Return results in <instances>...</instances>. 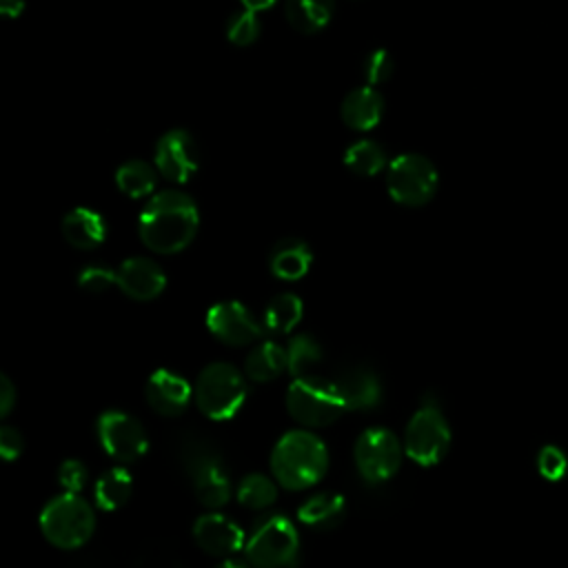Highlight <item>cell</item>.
Segmentation results:
<instances>
[{
	"label": "cell",
	"mask_w": 568,
	"mask_h": 568,
	"mask_svg": "<svg viewBox=\"0 0 568 568\" xmlns=\"http://www.w3.org/2000/svg\"><path fill=\"white\" fill-rule=\"evenodd\" d=\"M200 224L195 202L180 191L155 193L140 213L138 231L144 246L160 255H173L184 251Z\"/></svg>",
	"instance_id": "1"
},
{
	"label": "cell",
	"mask_w": 568,
	"mask_h": 568,
	"mask_svg": "<svg viewBox=\"0 0 568 568\" xmlns=\"http://www.w3.org/2000/svg\"><path fill=\"white\" fill-rule=\"evenodd\" d=\"M328 470V448L311 430L284 433L271 453V473L288 490L315 486Z\"/></svg>",
	"instance_id": "2"
},
{
	"label": "cell",
	"mask_w": 568,
	"mask_h": 568,
	"mask_svg": "<svg viewBox=\"0 0 568 568\" xmlns=\"http://www.w3.org/2000/svg\"><path fill=\"white\" fill-rule=\"evenodd\" d=\"M38 524L51 546L75 550L91 539L95 530V513L80 493L64 490L44 504Z\"/></svg>",
	"instance_id": "3"
},
{
	"label": "cell",
	"mask_w": 568,
	"mask_h": 568,
	"mask_svg": "<svg viewBox=\"0 0 568 568\" xmlns=\"http://www.w3.org/2000/svg\"><path fill=\"white\" fill-rule=\"evenodd\" d=\"M288 415L306 428H324L346 410L337 382L317 375L295 377L286 390Z\"/></svg>",
	"instance_id": "4"
},
{
	"label": "cell",
	"mask_w": 568,
	"mask_h": 568,
	"mask_svg": "<svg viewBox=\"0 0 568 568\" xmlns=\"http://www.w3.org/2000/svg\"><path fill=\"white\" fill-rule=\"evenodd\" d=\"M246 399L244 375L226 364H206L195 379V406L200 413L213 422L233 419Z\"/></svg>",
	"instance_id": "5"
},
{
	"label": "cell",
	"mask_w": 568,
	"mask_h": 568,
	"mask_svg": "<svg viewBox=\"0 0 568 568\" xmlns=\"http://www.w3.org/2000/svg\"><path fill=\"white\" fill-rule=\"evenodd\" d=\"M244 552L253 568H288L300 555L297 528L286 517L273 515L253 530Z\"/></svg>",
	"instance_id": "6"
},
{
	"label": "cell",
	"mask_w": 568,
	"mask_h": 568,
	"mask_svg": "<svg viewBox=\"0 0 568 568\" xmlns=\"http://www.w3.org/2000/svg\"><path fill=\"white\" fill-rule=\"evenodd\" d=\"M437 169L419 153L397 155L386 171L388 195L404 206H424L437 193Z\"/></svg>",
	"instance_id": "7"
},
{
	"label": "cell",
	"mask_w": 568,
	"mask_h": 568,
	"mask_svg": "<svg viewBox=\"0 0 568 568\" xmlns=\"http://www.w3.org/2000/svg\"><path fill=\"white\" fill-rule=\"evenodd\" d=\"M450 448V426L435 404L415 410L404 433V453L419 466L439 464Z\"/></svg>",
	"instance_id": "8"
},
{
	"label": "cell",
	"mask_w": 568,
	"mask_h": 568,
	"mask_svg": "<svg viewBox=\"0 0 568 568\" xmlns=\"http://www.w3.org/2000/svg\"><path fill=\"white\" fill-rule=\"evenodd\" d=\"M402 457L404 446L388 428H366L355 442V466L368 484L388 481L399 470Z\"/></svg>",
	"instance_id": "9"
},
{
	"label": "cell",
	"mask_w": 568,
	"mask_h": 568,
	"mask_svg": "<svg viewBox=\"0 0 568 568\" xmlns=\"http://www.w3.org/2000/svg\"><path fill=\"white\" fill-rule=\"evenodd\" d=\"M95 433L102 450L118 462H138L149 450L144 426L124 410H104L98 417Z\"/></svg>",
	"instance_id": "10"
},
{
	"label": "cell",
	"mask_w": 568,
	"mask_h": 568,
	"mask_svg": "<svg viewBox=\"0 0 568 568\" xmlns=\"http://www.w3.org/2000/svg\"><path fill=\"white\" fill-rule=\"evenodd\" d=\"M209 333L229 346H246L262 337L264 326L237 300L217 302L206 313Z\"/></svg>",
	"instance_id": "11"
},
{
	"label": "cell",
	"mask_w": 568,
	"mask_h": 568,
	"mask_svg": "<svg viewBox=\"0 0 568 568\" xmlns=\"http://www.w3.org/2000/svg\"><path fill=\"white\" fill-rule=\"evenodd\" d=\"M155 166L169 182H186L197 171V146L189 131L173 129L158 140Z\"/></svg>",
	"instance_id": "12"
},
{
	"label": "cell",
	"mask_w": 568,
	"mask_h": 568,
	"mask_svg": "<svg viewBox=\"0 0 568 568\" xmlns=\"http://www.w3.org/2000/svg\"><path fill=\"white\" fill-rule=\"evenodd\" d=\"M115 286L135 302H151L164 293L166 275L149 257H129L115 268Z\"/></svg>",
	"instance_id": "13"
},
{
	"label": "cell",
	"mask_w": 568,
	"mask_h": 568,
	"mask_svg": "<svg viewBox=\"0 0 568 568\" xmlns=\"http://www.w3.org/2000/svg\"><path fill=\"white\" fill-rule=\"evenodd\" d=\"M195 544L213 557H231L246 546L244 530L222 513H204L193 524Z\"/></svg>",
	"instance_id": "14"
},
{
	"label": "cell",
	"mask_w": 568,
	"mask_h": 568,
	"mask_svg": "<svg viewBox=\"0 0 568 568\" xmlns=\"http://www.w3.org/2000/svg\"><path fill=\"white\" fill-rule=\"evenodd\" d=\"M186 468H189V475L193 481L195 497L204 508L217 510L229 501L231 481H229L222 464L213 455H206V453L191 455Z\"/></svg>",
	"instance_id": "15"
},
{
	"label": "cell",
	"mask_w": 568,
	"mask_h": 568,
	"mask_svg": "<svg viewBox=\"0 0 568 568\" xmlns=\"http://www.w3.org/2000/svg\"><path fill=\"white\" fill-rule=\"evenodd\" d=\"M149 406L162 417H178L186 410L193 399V388L186 377L169 371L158 368L151 373L146 388H144Z\"/></svg>",
	"instance_id": "16"
},
{
	"label": "cell",
	"mask_w": 568,
	"mask_h": 568,
	"mask_svg": "<svg viewBox=\"0 0 568 568\" xmlns=\"http://www.w3.org/2000/svg\"><path fill=\"white\" fill-rule=\"evenodd\" d=\"M313 264V253L308 244L300 237H284L275 242L268 253V268L277 280L295 282L302 280Z\"/></svg>",
	"instance_id": "17"
},
{
	"label": "cell",
	"mask_w": 568,
	"mask_h": 568,
	"mask_svg": "<svg viewBox=\"0 0 568 568\" xmlns=\"http://www.w3.org/2000/svg\"><path fill=\"white\" fill-rule=\"evenodd\" d=\"M384 115V98L371 84L353 89L342 102V120L348 129L371 131Z\"/></svg>",
	"instance_id": "18"
},
{
	"label": "cell",
	"mask_w": 568,
	"mask_h": 568,
	"mask_svg": "<svg viewBox=\"0 0 568 568\" xmlns=\"http://www.w3.org/2000/svg\"><path fill=\"white\" fill-rule=\"evenodd\" d=\"M62 235L71 246L80 251H89L104 242L106 222L100 213L87 206H78L62 217Z\"/></svg>",
	"instance_id": "19"
},
{
	"label": "cell",
	"mask_w": 568,
	"mask_h": 568,
	"mask_svg": "<svg viewBox=\"0 0 568 568\" xmlns=\"http://www.w3.org/2000/svg\"><path fill=\"white\" fill-rule=\"evenodd\" d=\"M346 410H371L382 402V384L368 368H348L337 379Z\"/></svg>",
	"instance_id": "20"
},
{
	"label": "cell",
	"mask_w": 568,
	"mask_h": 568,
	"mask_svg": "<svg viewBox=\"0 0 568 568\" xmlns=\"http://www.w3.org/2000/svg\"><path fill=\"white\" fill-rule=\"evenodd\" d=\"M346 515V499L337 493H317L308 497L300 510L297 519L315 530H331L342 524Z\"/></svg>",
	"instance_id": "21"
},
{
	"label": "cell",
	"mask_w": 568,
	"mask_h": 568,
	"mask_svg": "<svg viewBox=\"0 0 568 568\" xmlns=\"http://www.w3.org/2000/svg\"><path fill=\"white\" fill-rule=\"evenodd\" d=\"M284 371H288L286 348H282L273 339H266V342H260L257 346H253L244 362V375L257 384L277 379Z\"/></svg>",
	"instance_id": "22"
},
{
	"label": "cell",
	"mask_w": 568,
	"mask_h": 568,
	"mask_svg": "<svg viewBox=\"0 0 568 568\" xmlns=\"http://www.w3.org/2000/svg\"><path fill=\"white\" fill-rule=\"evenodd\" d=\"M284 11L295 31L315 33L333 18L335 0H286Z\"/></svg>",
	"instance_id": "23"
},
{
	"label": "cell",
	"mask_w": 568,
	"mask_h": 568,
	"mask_svg": "<svg viewBox=\"0 0 568 568\" xmlns=\"http://www.w3.org/2000/svg\"><path fill=\"white\" fill-rule=\"evenodd\" d=\"M131 493H133V477L129 470H124L120 466L102 473L93 488L95 506L102 510L122 508L131 499Z\"/></svg>",
	"instance_id": "24"
},
{
	"label": "cell",
	"mask_w": 568,
	"mask_h": 568,
	"mask_svg": "<svg viewBox=\"0 0 568 568\" xmlns=\"http://www.w3.org/2000/svg\"><path fill=\"white\" fill-rule=\"evenodd\" d=\"M304 315V304L295 293L275 295L264 308V328L277 335L291 333Z\"/></svg>",
	"instance_id": "25"
},
{
	"label": "cell",
	"mask_w": 568,
	"mask_h": 568,
	"mask_svg": "<svg viewBox=\"0 0 568 568\" xmlns=\"http://www.w3.org/2000/svg\"><path fill=\"white\" fill-rule=\"evenodd\" d=\"M158 182L155 169L142 160H131L126 164H122L115 173V184L122 193H126L129 197H144L149 193H153Z\"/></svg>",
	"instance_id": "26"
},
{
	"label": "cell",
	"mask_w": 568,
	"mask_h": 568,
	"mask_svg": "<svg viewBox=\"0 0 568 568\" xmlns=\"http://www.w3.org/2000/svg\"><path fill=\"white\" fill-rule=\"evenodd\" d=\"M277 499V481H273L271 477L262 475V473H251L246 477H242L240 486H237V501L244 508L251 510H262L273 506Z\"/></svg>",
	"instance_id": "27"
},
{
	"label": "cell",
	"mask_w": 568,
	"mask_h": 568,
	"mask_svg": "<svg viewBox=\"0 0 568 568\" xmlns=\"http://www.w3.org/2000/svg\"><path fill=\"white\" fill-rule=\"evenodd\" d=\"M344 164L355 175H364V178L377 175L386 166V153L377 142L359 140L346 149Z\"/></svg>",
	"instance_id": "28"
},
{
	"label": "cell",
	"mask_w": 568,
	"mask_h": 568,
	"mask_svg": "<svg viewBox=\"0 0 568 568\" xmlns=\"http://www.w3.org/2000/svg\"><path fill=\"white\" fill-rule=\"evenodd\" d=\"M286 359H288V373L293 377L311 375V368L322 359V348L313 335L300 333L288 342Z\"/></svg>",
	"instance_id": "29"
},
{
	"label": "cell",
	"mask_w": 568,
	"mask_h": 568,
	"mask_svg": "<svg viewBox=\"0 0 568 568\" xmlns=\"http://www.w3.org/2000/svg\"><path fill=\"white\" fill-rule=\"evenodd\" d=\"M260 20H257V16H255V11H251V9H242V11H237V13H233L231 16V20H229V24H226V38L233 42V44H237V47H246V44H251V42H255L257 40V36H260Z\"/></svg>",
	"instance_id": "30"
},
{
	"label": "cell",
	"mask_w": 568,
	"mask_h": 568,
	"mask_svg": "<svg viewBox=\"0 0 568 568\" xmlns=\"http://www.w3.org/2000/svg\"><path fill=\"white\" fill-rule=\"evenodd\" d=\"M537 470L548 481L561 479L566 475V470H568L566 453L559 446H555V444L541 446L539 455H537Z\"/></svg>",
	"instance_id": "31"
},
{
	"label": "cell",
	"mask_w": 568,
	"mask_h": 568,
	"mask_svg": "<svg viewBox=\"0 0 568 568\" xmlns=\"http://www.w3.org/2000/svg\"><path fill=\"white\" fill-rule=\"evenodd\" d=\"M395 62L386 49H375L364 60V78L371 87L386 82L393 75Z\"/></svg>",
	"instance_id": "32"
},
{
	"label": "cell",
	"mask_w": 568,
	"mask_h": 568,
	"mask_svg": "<svg viewBox=\"0 0 568 568\" xmlns=\"http://www.w3.org/2000/svg\"><path fill=\"white\" fill-rule=\"evenodd\" d=\"M58 484L67 493H82L89 484V470L80 459H64L58 468Z\"/></svg>",
	"instance_id": "33"
},
{
	"label": "cell",
	"mask_w": 568,
	"mask_h": 568,
	"mask_svg": "<svg viewBox=\"0 0 568 568\" xmlns=\"http://www.w3.org/2000/svg\"><path fill=\"white\" fill-rule=\"evenodd\" d=\"M78 284L89 293H104L106 288L115 286V271H109L102 266H89L80 273Z\"/></svg>",
	"instance_id": "34"
},
{
	"label": "cell",
	"mask_w": 568,
	"mask_h": 568,
	"mask_svg": "<svg viewBox=\"0 0 568 568\" xmlns=\"http://www.w3.org/2000/svg\"><path fill=\"white\" fill-rule=\"evenodd\" d=\"M22 435L13 426H2L0 428V455L4 462H13L22 455Z\"/></svg>",
	"instance_id": "35"
},
{
	"label": "cell",
	"mask_w": 568,
	"mask_h": 568,
	"mask_svg": "<svg viewBox=\"0 0 568 568\" xmlns=\"http://www.w3.org/2000/svg\"><path fill=\"white\" fill-rule=\"evenodd\" d=\"M18 399V390L13 386V382L7 375H0V415L7 417Z\"/></svg>",
	"instance_id": "36"
},
{
	"label": "cell",
	"mask_w": 568,
	"mask_h": 568,
	"mask_svg": "<svg viewBox=\"0 0 568 568\" xmlns=\"http://www.w3.org/2000/svg\"><path fill=\"white\" fill-rule=\"evenodd\" d=\"M24 11V0H0V13L4 18H18Z\"/></svg>",
	"instance_id": "37"
},
{
	"label": "cell",
	"mask_w": 568,
	"mask_h": 568,
	"mask_svg": "<svg viewBox=\"0 0 568 568\" xmlns=\"http://www.w3.org/2000/svg\"><path fill=\"white\" fill-rule=\"evenodd\" d=\"M242 2L251 11H262V9H268V7L275 4V0H242Z\"/></svg>",
	"instance_id": "38"
},
{
	"label": "cell",
	"mask_w": 568,
	"mask_h": 568,
	"mask_svg": "<svg viewBox=\"0 0 568 568\" xmlns=\"http://www.w3.org/2000/svg\"><path fill=\"white\" fill-rule=\"evenodd\" d=\"M215 568H246V564H242V561H237V559L226 557V559H222Z\"/></svg>",
	"instance_id": "39"
}]
</instances>
